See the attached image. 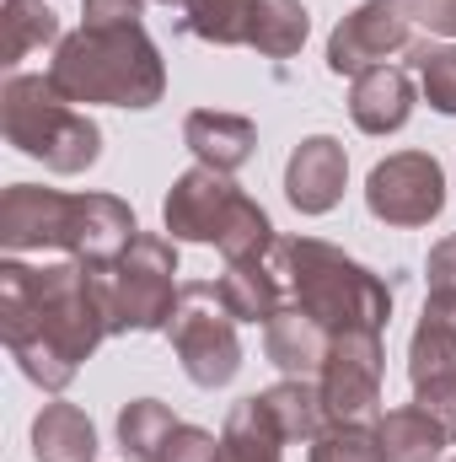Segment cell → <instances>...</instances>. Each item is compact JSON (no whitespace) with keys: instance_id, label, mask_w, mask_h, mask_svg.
<instances>
[{"instance_id":"cell-1","label":"cell","mask_w":456,"mask_h":462,"mask_svg":"<svg viewBox=\"0 0 456 462\" xmlns=\"http://www.w3.org/2000/svg\"><path fill=\"white\" fill-rule=\"evenodd\" d=\"M108 280L92 263H0V339L27 382L65 393L108 339Z\"/></svg>"},{"instance_id":"cell-2","label":"cell","mask_w":456,"mask_h":462,"mask_svg":"<svg viewBox=\"0 0 456 462\" xmlns=\"http://www.w3.org/2000/svg\"><path fill=\"white\" fill-rule=\"evenodd\" d=\"M49 87L65 103L156 108L167 92V65L145 27H81L54 43Z\"/></svg>"},{"instance_id":"cell-3","label":"cell","mask_w":456,"mask_h":462,"mask_svg":"<svg viewBox=\"0 0 456 462\" xmlns=\"http://www.w3.org/2000/svg\"><path fill=\"white\" fill-rule=\"evenodd\" d=\"M274 263L285 274L290 301L317 318L328 334H381L392 318V291L381 274L354 263L343 247L323 236H279Z\"/></svg>"},{"instance_id":"cell-4","label":"cell","mask_w":456,"mask_h":462,"mask_svg":"<svg viewBox=\"0 0 456 462\" xmlns=\"http://www.w3.org/2000/svg\"><path fill=\"white\" fill-rule=\"evenodd\" d=\"M0 129L22 156L43 162L49 172H65V178L97 167V156H103V129L87 114H76L49 87V76H11L0 87Z\"/></svg>"},{"instance_id":"cell-5","label":"cell","mask_w":456,"mask_h":462,"mask_svg":"<svg viewBox=\"0 0 456 462\" xmlns=\"http://www.w3.org/2000/svg\"><path fill=\"white\" fill-rule=\"evenodd\" d=\"M103 280L114 334H167L178 312V242L140 231L114 269H103Z\"/></svg>"},{"instance_id":"cell-6","label":"cell","mask_w":456,"mask_h":462,"mask_svg":"<svg viewBox=\"0 0 456 462\" xmlns=\"http://www.w3.org/2000/svg\"><path fill=\"white\" fill-rule=\"evenodd\" d=\"M167 339L178 349L183 371L194 387H226L231 376L242 371V339H236V318L226 312L221 291L194 280L178 291V312L167 323Z\"/></svg>"},{"instance_id":"cell-7","label":"cell","mask_w":456,"mask_h":462,"mask_svg":"<svg viewBox=\"0 0 456 462\" xmlns=\"http://www.w3.org/2000/svg\"><path fill=\"white\" fill-rule=\"evenodd\" d=\"M365 205L387 226H430L446 210V172L430 151H397L370 167Z\"/></svg>"},{"instance_id":"cell-8","label":"cell","mask_w":456,"mask_h":462,"mask_svg":"<svg viewBox=\"0 0 456 462\" xmlns=\"http://www.w3.org/2000/svg\"><path fill=\"white\" fill-rule=\"evenodd\" d=\"M408 38H414L408 0H360L328 38V70L333 76H360V70L381 65L387 54L408 49Z\"/></svg>"},{"instance_id":"cell-9","label":"cell","mask_w":456,"mask_h":462,"mask_svg":"<svg viewBox=\"0 0 456 462\" xmlns=\"http://www.w3.org/2000/svg\"><path fill=\"white\" fill-rule=\"evenodd\" d=\"M317 387L328 420H365L381 403V334H333Z\"/></svg>"},{"instance_id":"cell-10","label":"cell","mask_w":456,"mask_h":462,"mask_svg":"<svg viewBox=\"0 0 456 462\" xmlns=\"http://www.w3.org/2000/svg\"><path fill=\"white\" fill-rule=\"evenodd\" d=\"M76 194H54L38 183H11L0 194V247L5 253H38V247H70Z\"/></svg>"},{"instance_id":"cell-11","label":"cell","mask_w":456,"mask_h":462,"mask_svg":"<svg viewBox=\"0 0 456 462\" xmlns=\"http://www.w3.org/2000/svg\"><path fill=\"white\" fill-rule=\"evenodd\" d=\"M236 183H231V172H215V167H188L178 183H172V194H167V205H161V221L172 231V242H215L221 226H226L231 205H236Z\"/></svg>"},{"instance_id":"cell-12","label":"cell","mask_w":456,"mask_h":462,"mask_svg":"<svg viewBox=\"0 0 456 462\" xmlns=\"http://www.w3.org/2000/svg\"><path fill=\"white\" fill-rule=\"evenodd\" d=\"M343 178H349V156L333 134H306L290 151L285 167V194L301 216H328L343 199Z\"/></svg>"},{"instance_id":"cell-13","label":"cell","mask_w":456,"mask_h":462,"mask_svg":"<svg viewBox=\"0 0 456 462\" xmlns=\"http://www.w3.org/2000/svg\"><path fill=\"white\" fill-rule=\"evenodd\" d=\"M140 236L134 210L114 194H76V221H70V258L92 263V269H114L129 253V242Z\"/></svg>"},{"instance_id":"cell-14","label":"cell","mask_w":456,"mask_h":462,"mask_svg":"<svg viewBox=\"0 0 456 462\" xmlns=\"http://www.w3.org/2000/svg\"><path fill=\"white\" fill-rule=\"evenodd\" d=\"M408 382L414 393L456 382V291H430L408 339Z\"/></svg>"},{"instance_id":"cell-15","label":"cell","mask_w":456,"mask_h":462,"mask_svg":"<svg viewBox=\"0 0 456 462\" xmlns=\"http://www.w3.org/2000/svg\"><path fill=\"white\" fill-rule=\"evenodd\" d=\"M349 118L365 134H397L414 118V81L397 65H370L349 87Z\"/></svg>"},{"instance_id":"cell-16","label":"cell","mask_w":456,"mask_h":462,"mask_svg":"<svg viewBox=\"0 0 456 462\" xmlns=\"http://www.w3.org/2000/svg\"><path fill=\"white\" fill-rule=\"evenodd\" d=\"M328 345H333V334H328L317 318H306L296 301H285V307L263 323V355H269L285 376L317 382V371H323V360H328Z\"/></svg>"},{"instance_id":"cell-17","label":"cell","mask_w":456,"mask_h":462,"mask_svg":"<svg viewBox=\"0 0 456 462\" xmlns=\"http://www.w3.org/2000/svg\"><path fill=\"white\" fill-rule=\"evenodd\" d=\"M183 145L199 156V167L236 172V167L252 162V151H258V129H252V118H242V114L199 108V114L183 118Z\"/></svg>"},{"instance_id":"cell-18","label":"cell","mask_w":456,"mask_h":462,"mask_svg":"<svg viewBox=\"0 0 456 462\" xmlns=\"http://www.w3.org/2000/svg\"><path fill=\"white\" fill-rule=\"evenodd\" d=\"M221 301L236 323H269L279 307H285V274L269 258H242V263H226V274L215 280Z\"/></svg>"},{"instance_id":"cell-19","label":"cell","mask_w":456,"mask_h":462,"mask_svg":"<svg viewBox=\"0 0 456 462\" xmlns=\"http://www.w3.org/2000/svg\"><path fill=\"white\" fill-rule=\"evenodd\" d=\"M258 403L269 409V420H274V430L285 436V447H290V441H317V436L333 425V420H328V403H323V387L306 382V376L274 382L269 393H258Z\"/></svg>"},{"instance_id":"cell-20","label":"cell","mask_w":456,"mask_h":462,"mask_svg":"<svg viewBox=\"0 0 456 462\" xmlns=\"http://www.w3.org/2000/svg\"><path fill=\"white\" fill-rule=\"evenodd\" d=\"M32 457L38 462H97V425L76 403H43L32 420Z\"/></svg>"},{"instance_id":"cell-21","label":"cell","mask_w":456,"mask_h":462,"mask_svg":"<svg viewBox=\"0 0 456 462\" xmlns=\"http://www.w3.org/2000/svg\"><path fill=\"white\" fill-rule=\"evenodd\" d=\"M376 441H381V462H435L451 436L419 409V403H403V409H387L376 420Z\"/></svg>"},{"instance_id":"cell-22","label":"cell","mask_w":456,"mask_h":462,"mask_svg":"<svg viewBox=\"0 0 456 462\" xmlns=\"http://www.w3.org/2000/svg\"><path fill=\"white\" fill-rule=\"evenodd\" d=\"M215 462H285V436L274 430V420L258 398H242L226 414Z\"/></svg>"},{"instance_id":"cell-23","label":"cell","mask_w":456,"mask_h":462,"mask_svg":"<svg viewBox=\"0 0 456 462\" xmlns=\"http://www.w3.org/2000/svg\"><path fill=\"white\" fill-rule=\"evenodd\" d=\"M312 32V16L301 0H252V27H247V43L263 54V60H290L301 54Z\"/></svg>"},{"instance_id":"cell-24","label":"cell","mask_w":456,"mask_h":462,"mask_svg":"<svg viewBox=\"0 0 456 462\" xmlns=\"http://www.w3.org/2000/svg\"><path fill=\"white\" fill-rule=\"evenodd\" d=\"M178 425L183 420L161 398H134V403L118 409V447H123L129 462H161V452H167V441H172Z\"/></svg>"},{"instance_id":"cell-25","label":"cell","mask_w":456,"mask_h":462,"mask_svg":"<svg viewBox=\"0 0 456 462\" xmlns=\"http://www.w3.org/2000/svg\"><path fill=\"white\" fill-rule=\"evenodd\" d=\"M274 221H269V210L258 205V199H247V194H236V205H231L226 226L215 236V247H221V258L226 263H242V258H269L274 253Z\"/></svg>"},{"instance_id":"cell-26","label":"cell","mask_w":456,"mask_h":462,"mask_svg":"<svg viewBox=\"0 0 456 462\" xmlns=\"http://www.w3.org/2000/svg\"><path fill=\"white\" fill-rule=\"evenodd\" d=\"M183 27H188L199 43L236 49V43H247L252 0H188V5H183Z\"/></svg>"},{"instance_id":"cell-27","label":"cell","mask_w":456,"mask_h":462,"mask_svg":"<svg viewBox=\"0 0 456 462\" xmlns=\"http://www.w3.org/2000/svg\"><path fill=\"white\" fill-rule=\"evenodd\" d=\"M0 22H5V65L27 60L43 43H59V16L43 0H5L0 5Z\"/></svg>"},{"instance_id":"cell-28","label":"cell","mask_w":456,"mask_h":462,"mask_svg":"<svg viewBox=\"0 0 456 462\" xmlns=\"http://www.w3.org/2000/svg\"><path fill=\"white\" fill-rule=\"evenodd\" d=\"M414 70H419L424 103L456 118V43H414Z\"/></svg>"},{"instance_id":"cell-29","label":"cell","mask_w":456,"mask_h":462,"mask_svg":"<svg viewBox=\"0 0 456 462\" xmlns=\"http://www.w3.org/2000/svg\"><path fill=\"white\" fill-rule=\"evenodd\" d=\"M312 462H381L376 425H365V420H333L312 441Z\"/></svg>"},{"instance_id":"cell-30","label":"cell","mask_w":456,"mask_h":462,"mask_svg":"<svg viewBox=\"0 0 456 462\" xmlns=\"http://www.w3.org/2000/svg\"><path fill=\"white\" fill-rule=\"evenodd\" d=\"M215 452H221V436H210L199 425H178L172 441H167V452H161V462H215Z\"/></svg>"},{"instance_id":"cell-31","label":"cell","mask_w":456,"mask_h":462,"mask_svg":"<svg viewBox=\"0 0 456 462\" xmlns=\"http://www.w3.org/2000/svg\"><path fill=\"white\" fill-rule=\"evenodd\" d=\"M145 0H81V27H140Z\"/></svg>"},{"instance_id":"cell-32","label":"cell","mask_w":456,"mask_h":462,"mask_svg":"<svg viewBox=\"0 0 456 462\" xmlns=\"http://www.w3.org/2000/svg\"><path fill=\"white\" fill-rule=\"evenodd\" d=\"M414 403H419V409H424V414H430V420H435V425L456 441V382L430 387V393H414Z\"/></svg>"},{"instance_id":"cell-33","label":"cell","mask_w":456,"mask_h":462,"mask_svg":"<svg viewBox=\"0 0 456 462\" xmlns=\"http://www.w3.org/2000/svg\"><path fill=\"white\" fill-rule=\"evenodd\" d=\"M408 16L441 38H456V0H408Z\"/></svg>"},{"instance_id":"cell-34","label":"cell","mask_w":456,"mask_h":462,"mask_svg":"<svg viewBox=\"0 0 456 462\" xmlns=\"http://www.w3.org/2000/svg\"><path fill=\"white\" fill-rule=\"evenodd\" d=\"M424 274H430V291H456V236H441L430 247Z\"/></svg>"},{"instance_id":"cell-35","label":"cell","mask_w":456,"mask_h":462,"mask_svg":"<svg viewBox=\"0 0 456 462\" xmlns=\"http://www.w3.org/2000/svg\"><path fill=\"white\" fill-rule=\"evenodd\" d=\"M161 5H188V0H161Z\"/></svg>"},{"instance_id":"cell-36","label":"cell","mask_w":456,"mask_h":462,"mask_svg":"<svg viewBox=\"0 0 456 462\" xmlns=\"http://www.w3.org/2000/svg\"><path fill=\"white\" fill-rule=\"evenodd\" d=\"M451 462H456V457H451Z\"/></svg>"}]
</instances>
